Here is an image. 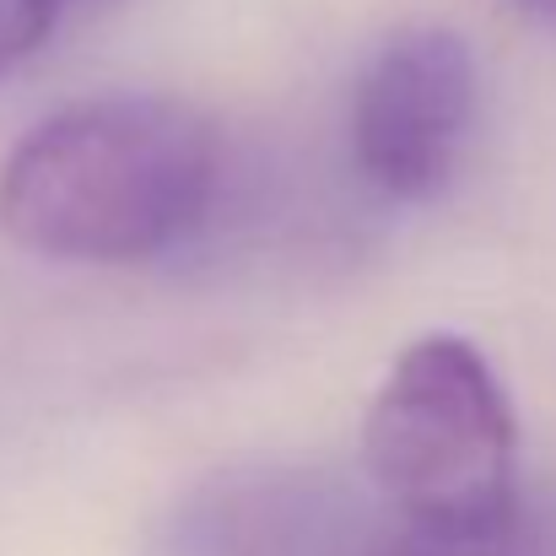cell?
I'll use <instances>...</instances> for the list:
<instances>
[{
  "label": "cell",
  "instance_id": "6da1fadb",
  "mask_svg": "<svg viewBox=\"0 0 556 556\" xmlns=\"http://www.w3.org/2000/svg\"><path fill=\"white\" fill-rule=\"evenodd\" d=\"M216 130L174 98L114 92L38 119L0 163V232L43 260L136 265L205 222Z\"/></svg>",
  "mask_w": 556,
  "mask_h": 556
},
{
  "label": "cell",
  "instance_id": "7a4b0ae2",
  "mask_svg": "<svg viewBox=\"0 0 556 556\" xmlns=\"http://www.w3.org/2000/svg\"><path fill=\"white\" fill-rule=\"evenodd\" d=\"M363 465L394 519L459 525L503 514L519 486V421L492 363L459 336L410 341L383 372Z\"/></svg>",
  "mask_w": 556,
  "mask_h": 556
},
{
  "label": "cell",
  "instance_id": "3957f363",
  "mask_svg": "<svg viewBox=\"0 0 556 556\" xmlns=\"http://www.w3.org/2000/svg\"><path fill=\"white\" fill-rule=\"evenodd\" d=\"M476 54L448 27L394 33L357 76L352 157L378 194L427 200L454 179L476 125Z\"/></svg>",
  "mask_w": 556,
  "mask_h": 556
},
{
  "label": "cell",
  "instance_id": "277c9868",
  "mask_svg": "<svg viewBox=\"0 0 556 556\" xmlns=\"http://www.w3.org/2000/svg\"><path fill=\"white\" fill-rule=\"evenodd\" d=\"M383 519L319 465H232L174 497L157 556H372Z\"/></svg>",
  "mask_w": 556,
  "mask_h": 556
},
{
  "label": "cell",
  "instance_id": "5b68a950",
  "mask_svg": "<svg viewBox=\"0 0 556 556\" xmlns=\"http://www.w3.org/2000/svg\"><path fill=\"white\" fill-rule=\"evenodd\" d=\"M76 5H87V0H0V76L11 65H22Z\"/></svg>",
  "mask_w": 556,
  "mask_h": 556
},
{
  "label": "cell",
  "instance_id": "8992f818",
  "mask_svg": "<svg viewBox=\"0 0 556 556\" xmlns=\"http://www.w3.org/2000/svg\"><path fill=\"white\" fill-rule=\"evenodd\" d=\"M519 5H530V11H541V16H556V0H519Z\"/></svg>",
  "mask_w": 556,
  "mask_h": 556
}]
</instances>
